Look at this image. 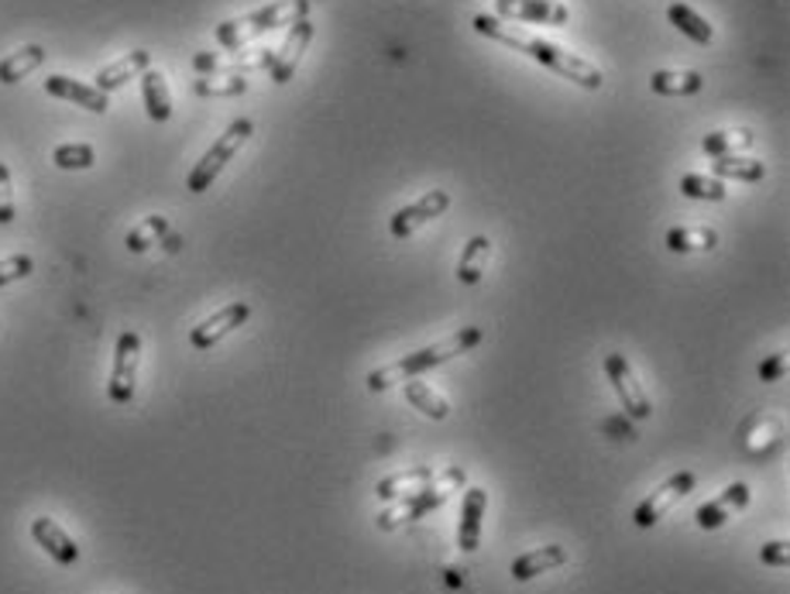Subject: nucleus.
<instances>
[{
	"instance_id": "14",
	"label": "nucleus",
	"mask_w": 790,
	"mask_h": 594,
	"mask_svg": "<svg viewBox=\"0 0 790 594\" xmlns=\"http://www.w3.org/2000/svg\"><path fill=\"white\" fill-rule=\"evenodd\" d=\"M45 94L55 97V100H69L83 110H90V114H107L110 110V100L107 94H100L97 87H90V82H79L73 76H63V73H55L45 79Z\"/></svg>"
},
{
	"instance_id": "13",
	"label": "nucleus",
	"mask_w": 790,
	"mask_h": 594,
	"mask_svg": "<svg viewBox=\"0 0 790 594\" xmlns=\"http://www.w3.org/2000/svg\"><path fill=\"white\" fill-rule=\"evenodd\" d=\"M749 485H743V481H736V485H728L718 498H712V502H704V505H698V513H694V522H698V529H709V532H715V529H722L728 519H736L743 508L749 505Z\"/></svg>"
},
{
	"instance_id": "17",
	"label": "nucleus",
	"mask_w": 790,
	"mask_h": 594,
	"mask_svg": "<svg viewBox=\"0 0 790 594\" xmlns=\"http://www.w3.org/2000/svg\"><path fill=\"white\" fill-rule=\"evenodd\" d=\"M568 560H571V557H568V547L547 543V547H540V550H529V553L516 557L513 568H509V574H513V581L526 584V581H533V578H540V574H550V571L563 568Z\"/></svg>"
},
{
	"instance_id": "5",
	"label": "nucleus",
	"mask_w": 790,
	"mask_h": 594,
	"mask_svg": "<svg viewBox=\"0 0 790 594\" xmlns=\"http://www.w3.org/2000/svg\"><path fill=\"white\" fill-rule=\"evenodd\" d=\"M251 134H255V121H248V118L231 121L228 131H223V134L213 141V145L204 152V158L193 165V173H189V179H186V189L196 193V196L207 193V189L217 183V176L223 173V168H228V162H234V155L248 145Z\"/></svg>"
},
{
	"instance_id": "29",
	"label": "nucleus",
	"mask_w": 790,
	"mask_h": 594,
	"mask_svg": "<svg viewBox=\"0 0 790 594\" xmlns=\"http://www.w3.org/2000/svg\"><path fill=\"white\" fill-rule=\"evenodd\" d=\"M94 162H97V152L87 141H66V145L52 152V165L63 168V173H83V168H94Z\"/></svg>"
},
{
	"instance_id": "19",
	"label": "nucleus",
	"mask_w": 790,
	"mask_h": 594,
	"mask_svg": "<svg viewBox=\"0 0 790 594\" xmlns=\"http://www.w3.org/2000/svg\"><path fill=\"white\" fill-rule=\"evenodd\" d=\"M437 477L434 468H409V471H395L388 477H382L378 485H375V495L382 502H395V498H406V495H416L430 485V481Z\"/></svg>"
},
{
	"instance_id": "30",
	"label": "nucleus",
	"mask_w": 790,
	"mask_h": 594,
	"mask_svg": "<svg viewBox=\"0 0 790 594\" xmlns=\"http://www.w3.org/2000/svg\"><path fill=\"white\" fill-rule=\"evenodd\" d=\"M681 193L688 196V200H704V204H722L728 189L722 179L715 176H701V173H688L681 176Z\"/></svg>"
},
{
	"instance_id": "1",
	"label": "nucleus",
	"mask_w": 790,
	"mask_h": 594,
	"mask_svg": "<svg viewBox=\"0 0 790 594\" xmlns=\"http://www.w3.org/2000/svg\"><path fill=\"white\" fill-rule=\"evenodd\" d=\"M471 24H474L478 35H485V38H492V42H498V45H509L513 52H523L526 59L547 66L550 73H557V76H563L568 82H574V87L591 90V94L602 90V82H605L602 69H599L595 63L581 59V55L568 52L563 45L547 42V38H536V35H526V32H519V28H509V24L498 21V18H492V14H474Z\"/></svg>"
},
{
	"instance_id": "16",
	"label": "nucleus",
	"mask_w": 790,
	"mask_h": 594,
	"mask_svg": "<svg viewBox=\"0 0 790 594\" xmlns=\"http://www.w3.org/2000/svg\"><path fill=\"white\" fill-rule=\"evenodd\" d=\"M485 508L489 492L485 488H468L461 502V522H458V547L464 553H474L482 547V529H485Z\"/></svg>"
},
{
	"instance_id": "27",
	"label": "nucleus",
	"mask_w": 790,
	"mask_h": 594,
	"mask_svg": "<svg viewBox=\"0 0 790 594\" xmlns=\"http://www.w3.org/2000/svg\"><path fill=\"white\" fill-rule=\"evenodd\" d=\"M718 231L715 228H670L667 231V251L673 254H698V251H715Z\"/></svg>"
},
{
	"instance_id": "7",
	"label": "nucleus",
	"mask_w": 790,
	"mask_h": 594,
	"mask_svg": "<svg viewBox=\"0 0 790 594\" xmlns=\"http://www.w3.org/2000/svg\"><path fill=\"white\" fill-rule=\"evenodd\" d=\"M605 375L618 395V403H623V413L633 416V419H650L654 416V403H650V395H646V388L639 385L636 372H633V364L626 361V354H605Z\"/></svg>"
},
{
	"instance_id": "11",
	"label": "nucleus",
	"mask_w": 790,
	"mask_h": 594,
	"mask_svg": "<svg viewBox=\"0 0 790 594\" xmlns=\"http://www.w3.org/2000/svg\"><path fill=\"white\" fill-rule=\"evenodd\" d=\"M495 14L502 21L550 24V28H560L571 21L568 4H560V0H495Z\"/></svg>"
},
{
	"instance_id": "21",
	"label": "nucleus",
	"mask_w": 790,
	"mask_h": 594,
	"mask_svg": "<svg viewBox=\"0 0 790 594\" xmlns=\"http://www.w3.org/2000/svg\"><path fill=\"white\" fill-rule=\"evenodd\" d=\"M141 100H145V114L155 124H165L173 118V97H168V82L158 69L141 73Z\"/></svg>"
},
{
	"instance_id": "3",
	"label": "nucleus",
	"mask_w": 790,
	"mask_h": 594,
	"mask_svg": "<svg viewBox=\"0 0 790 594\" xmlns=\"http://www.w3.org/2000/svg\"><path fill=\"white\" fill-rule=\"evenodd\" d=\"M309 0H272V4L259 8V11H248L241 18H231V21H220L213 28V38L228 48V52H241L248 42H255L275 28H286V24H296L303 18H309Z\"/></svg>"
},
{
	"instance_id": "20",
	"label": "nucleus",
	"mask_w": 790,
	"mask_h": 594,
	"mask_svg": "<svg viewBox=\"0 0 790 594\" xmlns=\"http://www.w3.org/2000/svg\"><path fill=\"white\" fill-rule=\"evenodd\" d=\"M650 90L657 97H694L704 90V76L698 69H657L650 76Z\"/></svg>"
},
{
	"instance_id": "2",
	"label": "nucleus",
	"mask_w": 790,
	"mask_h": 594,
	"mask_svg": "<svg viewBox=\"0 0 790 594\" xmlns=\"http://www.w3.org/2000/svg\"><path fill=\"white\" fill-rule=\"evenodd\" d=\"M482 341H485V330H482V327H461V330H454V333H447L443 341H437V344H427V348H419V351H413V354H403L399 361H392V364H385V367H375V372H369V378H364V385H369V392H385V388H392V385L419 378V375L434 372V367H440V364H447V361H454V358L474 351Z\"/></svg>"
},
{
	"instance_id": "36",
	"label": "nucleus",
	"mask_w": 790,
	"mask_h": 594,
	"mask_svg": "<svg viewBox=\"0 0 790 594\" xmlns=\"http://www.w3.org/2000/svg\"><path fill=\"white\" fill-rule=\"evenodd\" d=\"M787 372V354H770L764 364L756 367L759 382H780V375Z\"/></svg>"
},
{
	"instance_id": "35",
	"label": "nucleus",
	"mask_w": 790,
	"mask_h": 594,
	"mask_svg": "<svg viewBox=\"0 0 790 594\" xmlns=\"http://www.w3.org/2000/svg\"><path fill=\"white\" fill-rule=\"evenodd\" d=\"M759 560H764L767 568H787V563H790V547L783 540H770V543L759 547Z\"/></svg>"
},
{
	"instance_id": "10",
	"label": "nucleus",
	"mask_w": 790,
	"mask_h": 594,
	"mask_svg": "<svg viewBox=\"0 0 790 594\" xmlns=\"http://www.w3.org/2000/svg\"><path fill=\"white\" fill-rule=\"evenodd\" d=\"M251 320V306L244 299H234L228 306H220L217 314H210L207 320H200L193 330H189V344L196 351H210L217 348L223 337H231L238 327H244Z\"/></svg>"
},
{
	"instance_id": "4",
	"label": "nucleus",
	"mask_w": 790,
	"mask_h": 594,
	"mask_svg": "<svg viewBox=\"0 0 790 594\" xmlns=\"http://www.w3.org/2000/svg\"><path fill=\"white\" fill-rule=\"evenodd\" d=\"M461 485H464V468H447V471L437 474L423 492L406 495V498H395L392 508L378 513V516H375V519H378V529L392 532V529H399L403 522H416V519H423L427 513H434V508H440V505L450 498V492L461 488Z\"/></svg>"
},
{
	"instance_id": "33",
	"label": "nucleus",
	"mask_w": 790,
	"mask_h": 594,
	"mask_svg": "<svg viewBox=\"0 0 790 594\" xmlns=\"http://www.w3.org/2000/svg\"><path fill=\"white\" fill-rule=\"evenodd\" d=\"M35 272V258L32 254H11V258H0V289L11 286V282H21Z\"/></svg>"
},
{
	"instance_id": "34",
	"label": "nucleus",
	"mask_w": 790,
	"mask_h": 594,
	"mask_svg": "<svg viewBox=\"0 0 790 594\" xmlns=\"http://www.w3.org/2000/svg\"><path fill=\"white\" fill-rule=\"evenodd\" d=\"M18 217V204H14V183H11V168L0 162V228H8Z\"/></svg>"
},
{
	"instance_id": "25",
	"label": "nucleus",
	"mask_w": 790,
	"mask_h": 594,
	"mask_svg": "<svg viewBox=\"0 0 790 594\" xmlns=\"http://www.w3.org/2000/svg\"><path fill=\"white\" fill-rule=\"evenodd\" d=\"M403 395H406V403L413 409H419L423 416H430V419H447L450 416V403L443 399V395L430 385V382H419V378H409L403 382Z\"/></svg>"
},
{
	"instance_id": "26",
	"label": "nucleus",
	"mask_w": 790,
	"mask_h": 594,
	"mask_svg": "<svg viewBox=\"0 0 790 594\" xmlns=\"http://www.w3.org/2000/svg\"><path fill=\"white\" fill-rule=\"evenodd\" d=\"M712 176L722 179V183H759L767 176V165L759 158L728 155V158H715L712 162Z\"/></svg>"
},
{
	"instance_id": "9",
	"label": "nucleus",
	"mask_w": 790,
	"mask_h": 594,
	"mask_svg": "<svg viewBox=\"0 0 790 594\" xmlns=\"http://www.w3.org/2000/svg\"><path fill=\"white\" fill-rule=\"evenodd\" d=\"M447 210H450V193H447V189H430V193H423L419 200H413V204H406V207L395 210L392 220H388V231H392L395 241H406V238H413L419 228H427V223H434L437 217H443Z\"/></svg>"
},
{
	"instance_id": "24",
	"label": "nucleus",
	"mask_w": 790,
	"mask_h": 594,
	"mask_svg": "<svg viewBox=\"0 0 790 594\" xmlns=\"http://www.w3.org/2000/svg\"><path fill=\"white\" fill-rule=\"evenodd\" d=\"M756 145V134L749 128H732V131H712L701 138V152L712 158H728V155H743Z\"/></svg>"
},
{
	"instance_id": "15",
	"label": "nucleus",
	"mask_w": 790,
	"mask_h": 594,
	"mask_svg": "<svg viewBox=\"0 0 790 594\" xmlns=\"http://www.w3.org/2000/svg\"><path fill=\"white\" fill-rule=\"evenodd\" d=\"M32 540L55 560V563H63V568H73V563L79 560V547L73 536L55 522L52 516H39L32 519Z\"/></svg>"
},
{
	"instance_id": "22",
	"label": "nucleus",
	"mask_w": 790,
	"mask_h": 594,
	"mask_svg": "<svg viewBox=\"0 0 790 594\" xmlns=\"http://www.w3.org/2000/svg\"><path fill=\"white\" fill-rule=\"evenodd\" d=\"M489 262H492V241L485 234H474L464 244L461 258H458V282H464V286H478L489 272Z\"/></svg>"
},
{
	"instance_id": "12",
	"label": "nucleus",
	"mask_w": 790,
	"mask_h": 594,
	"mask_svg": "<svg viewBox=\"0 0 790 594\" xmlns=\"http://www.w3.org/2000/svg\"><path fill=\"white\" fill-rule=\"evenodd\" d=\"M309 42H314V24H309V18L289 24L286 42H282L278 52H272V63H268V76H272V82H278V87H286V82L296 76V69H299V63H303V52L309 48Z\"/></svg>"
},
{
	"instance_id": "31",
	"label": "nucleus",
	"mask_w": 790,
	"mask_h": 594,
	"mask_svg": "<svg viewBox=\"0 0 790 594\" xmlns=\"http://www.w3.org/2000/svg\"><path fill=\"white\" fill-rule=\"evenodd\" d=\"M168 234V220L165 217H145V223H138V228L128 234V251L141 254V251H149L155 241H165Z\"/></svg>"
},
{
	"instance_id": "28",
	"label": "nucleus",
	"mask_w": 790,
	"mask_h": 594,
	"mask_svg": "<svg viewBox=\"0 0 790 594\" xmlns=\"http://www.w3.org/2000/svg\"><path fill=\"white\" fill-rule=\"evenodd\" d=\"M42 63H45V48L42 45H24V48L11 52L8 59H0V82H4V87L21 82L24 76H32Z\"/></svg>"
},
{
	"instance_id": "32",
	"label": "nucleus",
	"mask_w": 790,
	"mask_h": 594,
	"mask_svg": "<svg viewBox=\"0 0 790 594\" xmlns=\"http://www.w3.org/2000/svg\"><path fill=\"white\" fill-rule=\"evenodd\" d=\"M193 90L200 97H241L248 94L244 76H200L193 82Z\"/></svg>"
},
{
	"instance_id": "23",
	"label": "nucleus",
	"mask_w": 790,
	"mask_h": 594,
	"mask_svg": "<svg viewBox=\"0 0 790 594\" xmlns=\"http://www.w3.org/2000/svg\"><path fill=\"white\" fill-rule=\"evenodd\" d=\"M667 21L681 32L684 38L698 42V45H712L715 42V28L709 24V18H701L691 4H681V0H673L667 8Z\"/></svg>"
},
{
	"instance_id": "18",
	"label": "nucleus",
	"mask_w": 790,
	"mask_h": 594,
	"mask_svg": "<svg viewBox=\"0 0 790 594\" xmlns=\"http://www.w3.org/2000/svg\"><path fill=\"white\" fill-rule=\"evenodd\" d=\"M145 69H152V52H145V48H134V52L121 55L118 63L103 66V69L97 73V82H94V87H97L100 94H114V90H121V87H124L128 79L141 76Z\"/></svg>"
},
{
	"instance_id": "8",
	"label": "nucleus",
	"mask_w": 790,
	"mask_h": 594,
	"mask_svg": "<svg viewBox=\"0 0 790 594\" xmlns=\"http://www.w3.org/2000/svg\"><path fill=\"white\" fill-rule=\"evenodd\" d=\"M694 485H698L694 471H677V474H670L657 492H650V495H646V498L639 502L633 522H636L639 529H654V526L670 513V508H673L677 502L688 498V495L694 492Z\"/></svg>"
},
{
	"instance_id": "6",
	"label": "nucleus",
	"mask_w": 790,
	"mask_h": 594,
	"mask_svg": "<svg viewBox=\"0 0 790 594\" xmlns=\"http://www.w3.org/2000/svg\"><path fill=\"white\" fill-rule=\"evenodd\" d=\"M138 367H141V337L138 330H124L114 344V364H110V378H107V399L114 406L134 403Z\"/></svg>"
}]
</instances>
